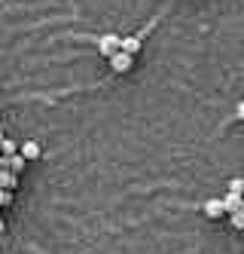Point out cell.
Wrapping results in <instances>:
<instances>
[{
    "label": "cell",
    "mask_w": 244,
    "mask_h": 254,
    "mask_svg": "<svg viewBox=\"0 0 244 254\" xmlns=\"http://www.w3.org/2000/svg\"><path fill=\"white\" fill-rule=\"evenodd\" d=\"M0 169H6V156L3 153H0Z\"/></svg>",
    "instance_id": "5bb4252c"
},
{
    "label": "cell",
    "mask_w": 244,
    "mask_h": 254,
    "mask_svg": "<svg viewBox=\"0 0 244 254\" xmlns=\"http://www.w3.org/2000/svg\"><path fill=\"white\" fill-rule=\"evenodd\" d=\"M238 184H241V193H244V178H238Z\"/></svg>",
    "instance_id": "9a60e30c"
},
{
    "label": "cell",
    "mask_w": 244,
    "mask_h": 254,
    "mask_svg": "<svg viewBox=\"0 0 244 254\" xmlns=\"http://www.w3.org/2000/svg\"><path fill=\"white\" fill-rule=\"evenodd\" d=\"M204 214H208V217H223V214H226L223 199H208V202H204Z\"/></svg>",
    "instance_id": "8992f818"
},
{
    "label": "cell",
    "mask_w": 244,
    "mask_h": 254,
    "mask_svg": "<svg viewBox=\"0 0 244 254\" xmlns=\"http://www.w3.org/2000/svg\"><path fill=\"white\" fill-rule=\"evenodd\" d=\"M0 153H3V156L18 153V144H15V141H9V138H3V141H0Z\"/></svg>",
    "instance_id": "30bf717a"
},
{
    "label": "cell",
    "mask_w": 244,
    "mask_h": 254,
    "mask_svg": "<svg viewBox=\"0 0 244 254\" xmlns=\"http://www.w3.org/2000/svg\"><path fill=\"white\" fill-rule=\"evenodd\" d=\"M235 120H244V98L235 104Z\"/></svg>",
    "instance_id": "7c38bea8"
},
{
    "label": "cell",
    "mask_w": 244,
    "mask_h": 254,
    "mask_svg": "<svg viewBox=\"0 0 244 254\" xmlns=\"http://www.w3.org/2000/svg\"><path fill=\"white\" fill-rule=\"evenodd\" d=\"M0 187H3V190H15L18 187V175L12 169H0Z\"/></svg>",
    "instance_id": "5b68a950"
},
{
    "label": "cell",
    "mask_w": 244,
    "mask_h": 254,
    "mask_svg": "<svg viewBox=\"0 0 244 254\" xmlns=\"http://www.w3.org/2000/svg\"><path fill=\"white\" fill-rule=\"evenodd\" d=\"M18 153H22L28 162L40 159V141H22V144H18Z\"/></svg>",
    "instance_id": "277c9868"
},
{
    "label": "cell",
    "mask_w": 244,
    "mask_h": 254,
    "mask_svg": "<svg viewBox=\"0 0 244 254\" xmlns=\"http://www.w3.org/2000/svg\"><path fill=\"white\" fill-rule=\"evenodd\" d=\"M107 62H110V67H113L116 74H125V70H131V64H135V56H128V52L116 49V52H113V56H110Z\"/></svg>",
    "instance_id": "6da1fadb"
},
{
    "label": "cell",
    "mask_w": 244,
    "mask_h": 254,
    "mask_svg": "<svg viewBox=\"0 0 244 254\" xmlns=\"http://www.w3.org/2000/svg\"><path fill=\"white\" fill-rule=\"evenodd\" d=\"M119 49L128 56H138L141 52V37H119Z\"/></svg>",
    "instance_id": "52a82bcc"
},
{
    "label": "cell",
    "mask_w": 244,
    "mask_h": 254,
    "mask_svg": "<svg viewBox=\"0 0 244 254\" xmlns=\"http://www.w3.org/2000/svg\"><path fill=\"white\" fill-rule=\"evenodd\" d=\"M116 49H119V37H116V34H104V37H98V52L104 59H110Z\"/></svg>",
    "instance_id": "7a4b0ae2"
},
{
    "label": "cell",
    "mask_w": 244,
    "mask_h": 254,
    "mask_svg": "<svg viewBox=\"0 0 244 254\" xmlns=\"http://www.w3.org/2000/svg\"><path fill=\"white\" fill-rule=\"evenodd\" d=\"M223 205H226V214H232L235 208H241V205H244V193L229 187V190H226V196H223Z\"/></svg>",
    "instance_id": "3957f363"
},
{
    "label": "cell",
    "mask_w": 244,
    "mask_h": 254,
    "mask_svg": "<svg viewBox=\"0 0 244 254\" xmlns=\"http://www.w3.org/2000/svg\"><path fill=\"white\" fill-rule=\"evenodd\" d=\"M25 166H28V159H25L22 153H12V156H6V169H12L15 175H18V172H22Z\"/></svg>",
    "instance_id": "ba28073f"
},
{
    "label": "cell",
    "mask_w": 244,
    "mask_h": 254,
    "mask_svg": "<svg viewBox=\"0 0 244 254\" xmlns=\"http://www.w3.org/2000/svg\"><path fill=\"white\" fill-rule=\"evenodd\" d=\"M229 221H232V227H235V230H244V205H241V208H235V211L229 214Z\"/></svg>",
    "instance_id": "9c48e42d"
},
{
    "label": "cell",
    "mask_w": 244,
    "mask_h": 254,
    "mask_svg": "<svg viewBox=\"0 0 244 254\" xmlns=\"http://www.w3.org/2000/svg\"><path fill=\"white\" fill-rule=\"evenodd\" d=\"M6 233V224H3V217H0V236H3Z\"/></svg>",
    "instance_id": "4fadbf2b"
},
{
    "label": "cell",
    "mask_w": 244,
    "mask_h": 254,
    "mask_svg": "<svg viewBox=\"0 0 244 254\" xmlns=\"http://www.w3.org/2000/svg\"><path fill=\"white\" fill-rule=\"evenodd\" d=\"M12 202V190H3V187H0V208H6Z\"/></svg>",
    "instance_id": "8fae6325"
}]
</instances>
